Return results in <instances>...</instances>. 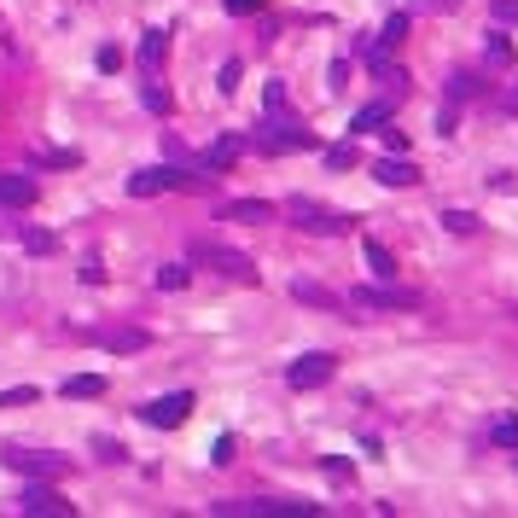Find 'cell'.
<instances>
[{
	"mask_svg": "<svg viewBox=\"0 0 518 518\" xmlns=\"http://www.w3.org/2000/svg\"><path fill=\"white\" fill-rule=\"evenodd\" d=\"M210 175H192V169H134L129 192L134 199H157V192H204Z\"/></svg>",
	"mask_w": 518,
	"mask_h": 518,
	"instance_id": "cell-1",
	"label": "cell"
},
{
	"mask_svg": "<svg viewBox=\"0 0 518 518\" xmlns=\"http://www.w3.org/2000/svg\"><path fill=\"white\" fill-rule=\"evenodd\" d=\"M192 263H210L216 274L239 280V286H256V280H263V274H256V263H251V256H239V251H221V245H210V239H199V245H192Z\"/></svg>",
	"mask_w": 518,
	"mask_h": 518,
	"instance_id": "cell-2",
	"label": "cell"
},
{
	"mask_svg": "<svg viewBox=\"0 0 518 518\" xmlns=\"http://www.w3.org/2000/svg\"><path fill=\"white\" fill-rule=\"evenodd\" d=\"M332 373H338V355H332V350H309V355H298V362L286 367V385L291 390H320Z\"/></svg>",
	"mask_w": 518,
	"mask_h": 518,
	"instance_id": "cell-3",
	"label": "cell"
},
{
	"mask_svg": "<svg viewBox=\"0 0 518 518\" xmlns=\"http://www.w3.org/2000/svg\"><path fill=\"white\" fill-rule=\"evenodd\" d=\"M0 466H6V472H23V478H65L70 472V460L35 454V449H0Z\"/></svg>",
	"mask_w": 518,
	"mask_h": 518,
	"instance_id": "cell-4",
	"label": "cell"
},
{
	"mask_svg": "<svg viewBox=\"0 0 518 518\" xmlns=\"http://www.w3.org/2000/svg\"><path fill=\"white\" fill-rule=\"evenodd\" d=\"M315 146V134L309 129H298V122H268L263 134H256V152L263 157H280V152H309Z\"/></svg>",
	"mask_w": 518,
	"mask_h": 518,
	"instance_id": "cell-5",
	"label": "cell"
},
{
	"mask_svg": "<svg viewBox=\"0 0 518 518\" xmlns=\"http://www.w3.org/2000/svg\"><path fill=\"white\" fill-rule=\"evenodd\" d=\"M187 414H192V390H169V397L140 402V419H146V425H157V431H175Z\"/></svg>",
	"mask_w": 518,
	"mask_h": 518,
	"instance_id": "cell-6",
	"label": "cell"
},
{
	"mask_svg": "<svg viewBox=\"0 0 518 518\" xmlns=\"http://www.w3.org/2000/svg\"><path fill=\"white\" fill-rule=\"evenodd\" d=\"M419 291H408V286H390V280H373V286H362L355 291V309H419Z\"/></svg>",
	"mask_w": 518,
	"mask_h": 518,
	"instance_id": "cell-7",
	"label": "cell"
},
{
	"mask_svg": "<svg viewBox=\"0 0 518 518\" xmlns=\"http://www.w3.org/2000/svg\"><path fill=\"white\" fill-rule=\"evenodd\" d=\"M286 216H298V228H309V233H350L355 228L350 216H338L326 204H309V199H286Z\"/></svg>",
	"mask_w": 518,
	"mask_h": 518,
	"instance_id": "cell-8",
	"label": "cell"
},
{
	"mask_svg": "<svg viewBox=\"0 0 518 518\" xmlns=\"http://www.w3.org/2000/svg\"><path fill=\"white\" fill-rule=\"evenodd\" d=\"M216 513H245V518H309V501H221Z\"/></svg>",
	"mask_w": 518,
	"mask_h": 518,
	"instance_id": "cell-9",
	"label": "cell"
},
{
	"mask_svg": "<svg viewBox=\"0 0 518 518\" xmlns=\"http://www.w3.org/2000/svg\"><path fill=\"white\" fill-rule=\"evenodd\" d=\"M18 507L30 513V518H47V513H53V518H70V501L58 496L53 484H30V489H23V501H18Z\"/></svg>",
	"mask_w": 518,
	"mask_h": 518,
	"instance_id": "cell-10",
	"label": "cell"
},
{
	"mask_svg": "<svg viewBox=\"0 0 518 518\" xmlns=\"http://www.w3.org/2000/svg\"><path fill=\"white\" fill-rule=\"evenodd\" d=\"M35 199H41V187L30 175H0V210H30Z\"/></svg>",
	"mask_w": 518,
	"mask_h": 518,
	"instance_id": "cell-11",
	"label": "cell"
},
{
	"mask_svg": "<svg viewBox=\"0 0 518 518\" xmlns=\"http://www.w3.org/2000/svg\"><path fill=\"white\" fill-rule=\"evenodd\" d=\"M373 181L379 187H414L419 169L408 164V157H373Z\"/></svg>",
	"mask_w": 518,
	"mask_h": 518,
	"instance_id": "cell-12",
	"label": "cell"
},
{
	"mask_svg": "<svg viewBox=\"0 0 518 518\" xmlns=\"http://www.w3.org/2000/svg\"><path fill=\"white\" fill-rule=\"evenodd\" d=\"M280 216V204H268V199H233V204H221V221H274Z\"/></svg>",
	"mask_w": 518,
	"mask_h": 518,
	"instance_id": "cell-13",
	"label": "cell"
},
{
	"mask_svg": "<svg viewBox=\"0 0 518 518\" xmlns=\"http://www.w3.org/2000/svg\"><path fill=\"white\" fill-rule=\"evenodd\" d=\"M134 58H140V76L164 70V58H169V35H164V30H146V35H140V53H134Z\"/></svg>",
	"mask_w": 518,
	"mask_h": 518,
	"instance_id": "cell-14",
	"label": "cell"
},
{
	"mask_svg": "<svg viewBox=\"0 0 518 518\" xmlns=\"http://www.w3.org/2000/svg\"><path fill=\"white\" fill-rule=\"evenodd\" d=\"M94 338H100L105 350H117V355H134V350H146V332H140V326H100Z\"/></svg>",
	"mask_w": 518,
	"mask_h": 518,
	"instance_id": "cell-15",
	"label": "cell"
},
{
	"mask_svg": "<svg viewBox=\"0 0 518 518\" xmlns=\"http://www.w3.org/2000/svg\"><path fill=\"white\" fill-rule=\"evenodd\" d=\"M65 397H70V402H100V397H105V379H100V373H70V379H65Z\"/></svg>",
	"mask_w": 518,
	"mask_h": 518,
	"instance_id": "cell-16",
	"label": "cell"
},
{
	"mask_svg": "<svg viewBox=\"0 0 518 518\" xmlns=\"http://www.w3.org/2000/svg\"><path fill=\"white\" fill-rule=\"evenodd\" d=\"M140 105L152 111V117H169V88L157 82V70H152V76H140Z\"/></svg>",
	"mask_w": 518,
	"mask_h": 518,
	"instance_id": "cell-17",
	"label": "cell"
},
{
	"mask_svg": "<svg viewBox=\"0 0 518 518\" xmlns=\"http://www.w3.org/2000/svg\"><path fill=\"white\" fill-rule=\"evenodd\" d=\"M239 152H245V140H233V134H228V140H216V146H210L199 164H204V169H228V164H239Z\"/></svg>",
	"mask_w": 518,
	"mask_h": 518,
	"instance_id": "cell-18",
	"label": "cell"
},
{
	"mask_svg": "<svg viewBox=\"0 0 518 518\" xmlns=\"http://www.w3.org/2000/svg\"><path fill=\"white\" fill-rule=\"evenodd\" d=\"M478 94H484V82H478V76H466V70H454V76H449V105L454 111H460L466 100H478Z\"/></svg>",
	"mask_w": 518,
	"mask_h": 518,
	"instance_id": "cell-19",
	"label": "cell"
},
{
	"mask_svg": "<svg viewBox=\"0 0 518 518\" xmlns=\"http://www.w3.org/2000/svg\"><path fill=\"white\" fill-rule=\"evenodd\" d=\"M390 122V105H367V111H355V134H379Z\"/></svg>",
	"mask_w": 518,
	"mask_h": 518,
	"instance_id": "cell-20",
	"label": "cell"
},
{
	"mask_svg": "<svg viewBox=\"0 0 518 518\" xmlns=\"http://www.w3.org/2000/svg\"><path fill=\"white\" fill-rule=\"evenodd\" d=\"M367 268H373V280H390L397 274V263H390V251L379 239H367Z\"/></svg>",
	"mask_w": 518,
	"mask_h": 518,
	"instance_id": "cell-21",
	"label": "cell"
},
{
	"mask_svg": "<svg viewBox=\"0 0 518 518\" xmlns=\"http://www.w3.org/2000/svg\"><path fill=\"white\" fill-rule=\"evenodd\" d=\"M291 298H298V303H315V309H332V303H338L326 286H309V280H298V286H291Z\"/></svg>",
	"mask_w": 518,
	"mask_h": 518,
	"instance_id": "cell-22",
	"label": "cell"
},
{
	"mask_svg": "<svg viewBox=\"0 0 518 518\" xmlns=\"http://www.w3.org/2000/svg\"><path fill=\"white\" fill-rule=\"evenodd\" d=\"M187 280H192V268H187V263H169V268H157V286H164V291H181Z\"/></svg>",
	"mask_w": 518,
	"mask_h": 518,
	"instance_id": "cell-23",
	"label": "cell"
},
{
	"mask_svg": "<svg viewBox=\"0 0 518 518\" xmlns=\"http://www.w3.org/2000/svg\"><path fill=\"white\" fill-rule=\"evenodd\" d=\"M320 472H326L332 484H350V478H355V466H350V460H338V454H326V460H320Z\"/></svg>",
	"mask_w": 518,
	"mask_h": 518,
	"instance_id": "cell-24",
	"label": "cell"
},
{
	"mask_svg": "<svg viewBox=\"0 0 518 518\" xmlns=\"http://www.w3.org/2000/svg\"><path fill=\"white\" fill-rule=\"evenodd\" d=\"M41 390L35 385H18V390H0V408H23V402H35Z\"/></svg>",
	"mask_w": 518,
	"mask_h": 518,
	"instance_id": "cell-25",
	"label": "cell"
},
{
	"mask_svg": "<svg viewBox=\"0 0 518 518\" xmlns=\"http://www.w3.org/2000/svg\"><path fill=\"white\" fill-rule=\"evenodd\" d=\"M489 437L501 442V449H518V419H496V431Z\"/></svg>",
	"mask_w": 518,
	"mask_h": 518,
	"instance_id": "cell-26",
	"label": "cell"
},
{
	"mask_svg": "<svg viewBox=\"0 0 518 518\" xmlns=\"http://www.w3.org/2000/svg\"><path fill=\"white\" fill-rule=\"evenodd\" d=\"M489 65H513V41L507 35H489Z\"/></svg>",
	"mask_w": 518,
	"mask_h": 518,
	"instance_id": "cell-27",
	"label": "cell"
},
{
	"mask_svg": "<svg viewBox=\"0 0 518 518\" xmlns=\"http://www.w3.org/2000/svg\"><path fill=\"white\" fill-rule=\"evenodd\" d=\"M442 228H449V233H472L478 216H466V210H449V216H442Z\"/></svg>",
	"mask_w": 518,
	"mask_h": 518,
	"instance_id": "cell-28",
	"label": "cell"
},
{
	"mask_svg": "<svg viewBox=\"0 0 518 518\" xmlns=\"http://www.w3.org/2000/svg\"><path fill=\"white\" fill-rule=\"evenodd\" d=\"M326 169H355V146H332V152H326Z\"/></svg>",
	"mask_w": 518,
	"mask_h": 518,
	"instance_id": "cell-29",
	"label": "cell"
},
{
	"mask_svg": "<svg viewBox=\"0 0 518 518\" xmlns=\"http://www.w3.org/2000/svg\"><path fill=\"white\" fill-rule=\"evenodd\" d=\"M326 88H332V94H344V88H350V65H344V58L326 70Z\"/></svg>",
	"mask_w": 518,
	"mask_h": 518,
	"instance_id": "cell-30",
	"label": "cell"
},
{
	"mask_svg": "<svg viewBox=\"0 0 518 518\" xmlns=\"http://www.w3.org/2000/svg\"><path fill=\"white\" fill-rule=\"evenodd\" d=\"M280 105H286V88H280V82H268V94H263V111H268V117H280Z\"/></svg>",
	"mask_w": 518,
	"mask_h": 518,
	"instance_id": "cell-31",
	"label": "cell"
},
{
	"mask_svg": "<svg viewBox=\"0 0 518 518\" xmlns=\"http://www.w3.org/2000/svg\"><path fill=\"white\" fill-rule=\"evenodd\" d=\"M221 94H239V58H233V65H221V82H216Z\"/></svg>",
	"mask_w": 518,
	"mask_h": 518,
	"instance_id": "cell-32",
	"label": "cell"
},
{
	"mask_svg": "<svg viewBox=\"0 0 518 518\" xmlns=\"http://www.w3.org/2000/svg\"><path fill=\"white\" fill-rule=\"evenodd\" d=\"M23 245H30V251H35V256H41V251H53V233H41V228H30V233H23Z\"/></svg>",
	"mask_w": 518,
	"mask_h": 518,
	"instance_id": "cell-33",
	"label": "cell"
},
{
	"mask_svg": "<svg viewBox=\"0 0 518 518\" xmlns=\"http://www.w3.org/2000/svg\"><path fill=\"white\" fill-rule=\"evenodd\" d=\"M221 6H228V12H233V18H245V12H263V6H268V0H221Z\"/></svg>",
	"mask_w": 518,
	"mask_h": 518,
	"instance_id": "cell-34",
	"label": "cell"
},
{
	"mask_svg": "<svg viewBox=\"0 0 518 518\" xmlns=\"http://www.w3.org/2000/svg\"><path fill=\"white\" fill-rule=\"evenodd\" d=\"M496 23H518V0H496Z\"/></svg>",
	"mask_w": 518,
	"mask_h": 518,
	"instance_id": "cell-35",
	"label": "cell"
},
{
	"mask_svg": "<svg viewBox=\"0 0 518 518\" xmlns=\"http://www.w3.org/2000/svg\"><path fill=\"white\" fill-rule=\"evenodd\" d=\"M513 111H518V94H513Z\"/></svg>",
	"mask_w": 518,
	"mask_h": 518,
	"instance_id": "cell-36",
	"label": "cell"
}]
</instances>
